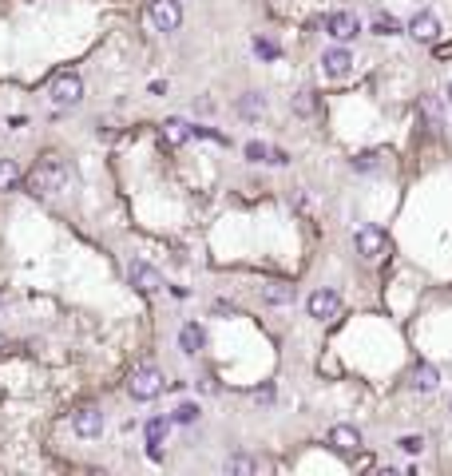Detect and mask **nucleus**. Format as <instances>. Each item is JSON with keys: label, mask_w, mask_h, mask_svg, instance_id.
I'll return each instance as SVG.
<instances>
[{"label": "nucleus", "mask_w": 452, "mask_h": 476, "mask_svg": "<svg viewBox=\"0 0 452 476\" xmlns=\"http://www.w3.org/2000/svg\"><path fill=\"white\" fill-rule=\"evenodd\" d=\"M353 246H357V254L365 258V262H377V258L389 250V234L381 231V226H357Z\"/></svg>", "instance_id": "nucleus-4"}, {"label": "nucleus", "mask_w": 452, "mask_h": 476, "mask_svg": "<svg viewBox=\"0 0 452 476\" xmlns=\"http://www.w3.org/2000/svg\"><path fill=\"white\" fill-rule=\"evenodd\" d=\"M163 385H167V377L155 366H139L131 373V381H127V393H131L135 401H155L163 393Z\"/></svg>", "instance_id": "nucleus-2"}, {"label": "nucleus", "mask_w": 452, "mask_h": 476, "mask_svg": "<svg viewBox=\"0 0 452 476\" xmlns=\"http://www.w3.org/2000/svg\"><path fill=\"white\" fill-rule=\"evenodd\" d=\"M409 385H413L416 393H432L440 385V369L432 366V361H416L413 373H409Z\"/></svg>", "instance_id": "nucleus-12"}, {"label": "nucleus", "mask_w": 452, "mask_h": 476, "mask_svg": "<svg viewBox=\"0 0 452 476\" xmlns=\"http://www.w3.org/2000/svg\"><path fill=\"white\" fill-rule=\"evenodd\" d=\"M48 96H52L56 108H75V103L84 99V80H80L75 72H60L56 80H52Z\"/></svg>", "instance_id": "nucleus-3"}, {"label": "nucleus", "mask_w": 452, "mask_h": 476, "mask_svg": "<svg viewBox=\"0 0 452 476\" xmlns=\"http://www.w3.org/2000/svg\"><path fill=\"white\" fill-rule=\"evenodd\" d=\"M127 278H131L135 290H143V294L163 290V274L155 266H147V262H131V266H127Z\"/></svg>", "instance_id": "nucleus-9"}, {"label": "nucleus", "mask_w": 452, "mask_h": 476, "mask_svg": "<svg viewBox=\"0 0 452 476\" xmlns=\"http://www.w3.org/2000/svg\"><path fill=\"white\" fill-rule=\"evenodd\" d=\"M326 32H330L337 44H349V40L361 32V24H357L353 13H330V16H326Z\"/></svg>", "instance_id": "nucleus-8"}, {"label": "nucleus", "mask_w": 452, "mask_h": 476, "mask_svg": "<svg viewBox=\"0 0 452 476\" xmlns=\"http://www.w3.org/2000/svg\"><path fill=\"white\" fill-rule=\"evenodd\" d=\"M254 52L262 56V60H278V56H282V48L274 44V40H266V36H254Z\"/></svg>", "instance_id": "nucleus-25"}, {"label": "nucleus", "mask_w": 452, "mask_h": 476, "mask_svg": "<svg viewBox=\"0 0 452 476\" xmlns=\"http://www.w3.org/2000/svg\"><path fill=\"white\" fill-rule=\"evenodd\" d=\"M270 163H274V167H286V163H290V155H286L282 147H270Z\"/></svg>", "instance_id": "nucleus-29"}, {"label": "nucleus", "mask_w": 452, "mask_h": 476, "mask_svg": "<svg viewBox=\"0 0 452 476\" xmlns=\"http://www.w3.org/2000/svg\"><path fill=\"white\" fill-rule=\"evenodd\" d=\"M203 345H207V333L198 330V322H191V326H183V330H179V349H183V354L195 357Z\"/></svg>", "instance_id": "nucleus-16"}, {"label": "nucleus", "mask_w": 452, "mask_h": 476, "mask_svg": "<svg viewBox=\"0 0 452 476\" xmlns=\"http://www.w3.org/2000/svg\"><path fill=\"white\" fill-rule=\"evenodd\" d=\"M309 317H318V322H330V317L342 314V298H337V290H330V286H321V290L309 294V302H306Z\"/></svg>", "instance_id": "nucleus-6"}, {"label": "nucleus", "mask_w": 452, "mask_h": 476, "mask_svg": "<svg viewBox=\"0 0 452 476\" xmlns=\"http://www.w3.org/2000/svg\"><path fill=\"white\" fill-rule=\"evenodd\" d=\"M0 345H4V338H0Z\"/></svg>", "instance_id": "nucleus-32"}, {"label": "nucleus", "mask_w": 452, "mask_h": 476, "mask_svg": "<svg viewBox=\"0 0 452 476\" xmlns=\"http://www.w3.org/2000/svg\"><path fill=\"white\" fill-rule=\"evenodd\" d=\"M397 445H401V449L409 452V456H416V452H425V437H416V433H409V437H401V440H397Z\"/></svg>", "instance_id": "nucleus-27"}, {"label": "nucleus", "mask_w": 452, "mask_h": 476, "mask_svg": "<svg viewBox=\"0 0 452 476\" xmlns=\"http://www.w3.org/2000/svg\"><path fill=\"white\" fill-rule=\"evenodd\" d=\"M290 108L298 111V115H314V111H318V96H314V92H298V96L290 99Z\"/></svg>", "instance_id": "nucleus-21"}, {"label": "nucleus", "mask_w": 452, "mask_h": 476, "mask_svg": "<svg viewBox=\"0 0 452 476\" xmlns=\"http://www.w3.org/2000/svg\"><path fill=\"white\" fill-rule=\"evenodd\" d=\"M373 32H377V36H397V32H401V24H397V16L377 13V16H373Z\"/></svg>", "instance_id": "nucleus-22"}, {"label": "nucleus", "mask_w": 452, "mask_h": 476, "mask_svg": "<svg viewBox=\"0 0 452 476\" xmlns=\"http://www.w3.org/2000/svg\"><path fill=\"white\" fill-rule=\"evenodd\" d=\"M409 36L421 40V44H432V40L440 36V20L432 13H416L413 20H409Z\"/></svg>", "instance_id": "nucleus-11"}, {"label": "nucleus", "mask_w": 452, "mask_h": 476, "mask_svg": "<svg viewBox=\"0 0 452 476\" xmlns=\"http://www.w3.org/2000/svg\"><path fill=\"white\" fill-rule=\"evenodd\" d=\"M270 397H274V389H270V385H266V389H258V393H254V401H258V405H262V401H270Z\"/></svg>", "instance_id": "nucleus-30"}, {"label": "nucleus", "mask_w": 452, "mask_h": 476, "mask_svg": "<svg viewBox=\"0 0 452 476\" xmlns=\"http://www.w3.org/2000/svg\"><path fill=\"white\" fill-rule=\"evenodd\" d=\"M449 99H452V84H449Z\"/></svg>", "instance_id": "nucleus-31"}, {"label": "nucleus", "mask_w": 452, "mask_h": 476, "mask_svg": "<svg viewBox=\"0 0 452 476\" xmlns=\"http://www.w3.org/2000/svg\"><path fill=\"white\" fill-rule=\"evenodd\" d=\"M421 108H425V115L432 123H440V108H437V99H421Z\"/></svg>", "instance_id": "nucleus-28"}, {"label": "nucleus", "mask_w": 452, "mask_h": 476, "mask_svg": "<svg viewBox=\"0 0 452 476\" xmlns=\"http://www.w3.org/2000/svg\"><path fill=\"white\" fill-rule=\"evenodd\" d=\"M68 183H72V171H68V163L56 155L40 159L36 167H32V175H28V191L36 199H56L68 191Z\"/></svg>", "instance_id": "nucleus-1"}, {"label": "nucleus", "mask_w": 452, "mask_h": 476, "mask_svg": "<svg viewBox=\"0 0 452 476\" xmlns=\"http://www.w3.org/2000/svg\"><path fill=\"white\" fill-rule=\"evenodd\" d=\"M330 445L337 452H357L361 449V433H357L353 425H333L330 428Z\"/></svg>", "instance_id": "nucleus-14"}, {"label": "nucleus", "mask_w": 452, "mask_h": 476, "mask_svg": "<svg viewBox=\"0 0 452 476\" xmlns=\"http://www.w3.org/2000/svg\"><path fill=\"white\" fill-rule=\"evenodd\" d=\"M226 473L250 476V473H258V461H254V456H231V461H226Z\"/></svg>", "instance_id": "nucleus-24"}, {"label": "nucleus", "mask_w": 452, "mask_h": 476, "mask_svg": "<svg viewBox=\"0 0 452 476\" xmlns=\"http://www.w3.org/2000/svg\"><path fill=\"white\" fill-rule=\"evenodd\" d=\"M449 409H452V401H449Z\"/></svg>", "instance_id": "nucleus-33"}, {"label": "nucleus", "mask_w": 452, "mask_h": 476, "mask_svg": "<svg viewBox=\"0 0 452 476\" xmlns=\"http://www.w3.org/2000/svg\"><path fill=\"white\" fill-rule=\"evenodd\" d=\"M198 413H203V409H198L195 401H183V405H179V409L171 413V421H175V425H195Z\"/></svg>", "instance_id": "nucleus-23"}, {"label": "nucleus", "mask_w": 452, "mask_h": 476, "mask_svg": "<svg viewBox=\"0 0 452 476\" xmlns=\"http://www.w3.org/2000/svg\"><path fill=\"white\" fill-rule=\"evenodd\" d=\"M151 24L159 28V32H175V28L183 24L179 0H151Z\"/></svg>", "instance_id": "nucleus-7"}, {"label": "nucleus", "mask_w": 452, "mask_h": 476, "mask_svg": "<svg viewBox=\"0 0 452 476\" xmlns=\"http://www.w3.org/2000/svg\"><path fill=\"white\" fill-rule=\"evenodd\" d=\"M16 183H20V163L16 159H0V195L13 191Z\"/></svg>", "instance_id": "nucleus-18"}, {"label": "nucleus", "mask_w": 452, "mask_h": 476, "mask_svg": "<svg viewBox=\"0 0 452 476\" xmlns=\"http://www.w3.org/2000/svg\"><path fill=\"white\" fill-rule=\"evenodd\" d=\"M389 163H393V151H361V155H353V171L377 175V171H385Z\"/></svg>", "instance_id": "nucleus-13"}, {"label": "nucleus", "mask_w": 452, "mask_h": 476, "mask_svg": "<svg viewBox=\"0 0 452 476\" xmlns=\"http://www.w3.org/2000/svg\"><path fill=\"white\" fill-rule=\"evenodd\" d=\"M191 135H195V127H191L187 120H167L163 123V139H167L171 147H183Z\"/></svg>", "instance_id": "nucleus-17"}, {"label": "nucleus", "mask_w": 452, "mask_h": 476, "mask_svg": "<svg viewBox=\"0 0 452 476\" xmlns=\"http://www.w3.org/2000/svg\"><path fill=\"white\" fill-rule=\"evenodd\" d=\"M262 298L270 305H290L298 298V286H290V282H262Z\"/></svg>", "instance_id": "nucleus-15"}, {"label": "nucleus", "mask_w": 452, "mask_h": 476, "mask_svg": "<svg viewBox=\"0 0 452 476\" xmlns=\"http://www.w3.org/2000/svg\"><path fill=\"white\" fill-rule=\"evenodd\" d=\"M163 437H167V417H155V421H147V445H151V456H159Z\"/></svg>", "instance_id": "nucleus-19"}, {"label": "nucleus", "mask_w": 452, "mask_h": 476, "mask_svg": "<svg viewBox=\"0 0 452 476\" xmlns=\"http://www.w3.org/2000/svg\"><path fill=\"white\" fill-rule=\"evenodd\" d=\"M246 159H250V163H270V147L250 139V143H246Z\"/></svg>", "instance_id": "nucleus-26"}, {"label": "nucleus", "mask_w": 452, "mask_h": 476, "mask_svg": "<svg viewBox=\"0 0 452 476\" xmlns=\"http://www.w3.org/2000/svg\"><path fill=\"white\" fill-rule=\"evenodd\" d=\"M72 428H75V437H84V440L103 437V409L99 405H80L72 413Z\"/></svg>", "instance_id": "nucleus-5"}, {"label": "nucleus", "mask_w": 452, "mask_h": 476, "mask_svg": "<svg viewBox=\"0 0 452 476\" xmlns=\"http://www.w3.org/2000/svg\"><path fill=\"white\" fill-rule=\"evenodd\" d=\"M238 111H242L246 120H258V115L266 111V96H258V92H246V96L238 99Z\"/></svg>", "instance_id": "nucleus-20"}, {"label": "nucleus", "mask_w": 452, "mask_h": 476, "mask_svg": "<svg viewBox=\"0 0 452 476\" xmlns=\"http://www.w3.org/2000/svg\"><path fill=\"white\" fill-rule=\"evenodd\" d=\"M321 72L333 75V80H345V75L353 72V56L345 48H330L326 56H321Z\"/></svg>", "instance_id": "nucleus-10"}]
</instances>
